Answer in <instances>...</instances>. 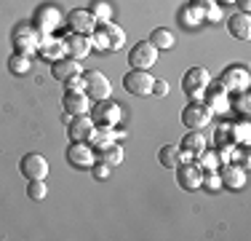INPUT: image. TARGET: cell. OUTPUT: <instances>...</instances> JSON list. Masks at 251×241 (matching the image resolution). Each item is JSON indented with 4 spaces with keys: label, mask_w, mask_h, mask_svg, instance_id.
<instances>
[{
    "label": "cell",
    "mask_w": 251,
    "mask_h": 241,
    "mask_svg": "<svg viewBox=\"0 0 251 241\" xmlns=\"http://www.w3.org/2000/svg\"><path fill=\"white\" fill-rule=\"evenodd\" d=\"M187 158H190V155H184L176 145H163L160 153H158V161H160V166H163V169H176L182 161H187Z\"/></svg>",
    "instance_id": "603a6c76"
},
{
    "label": "cell",
    "mask_w": 251,
    "mask_h": 241,
    "mask_svg": "<svg viewBox=\"0 0 251 241\" xmlns=\"http://www.w3.org/2000/svg\"><path fill=\"white\" fill-rule=\"evenodd\" d=\"M35 22H38V27H35L38 32L51 35L64 19H62V11H59L56 5H40L38 14H35Z\"/></svg>",
    "instance_id": "9a60e30c"
},
{
    "label": "cell",
    "mask_w": 251,
    "mask_h": 241,
    "mask_svg": "<svg viewBox=\"0 0 251 241\" xmlns=\"http://www.w3.org/2000/svg\"><path fill=\"white\" fill-rule=\"evenodd\" d=\"M91 172H94V177H97V180H107V177H110V174H112V166L97 158V161H94V164H91Z\"/></svg>",
    "instance_id": "d6a6232c"
},
{
    "label": "cell",
    "mask_w": 251,
    "mask_h": 241,
    "mask_svg": "<svg viewBox=\"0 0 251 241\" xmlns=\"http://www.w3.org/2000/svg\"><path fill=\"white\" fill-rule=\"evenodd\" d=\"M75 75H83V67H80L77 59L59 57L56 62H51V78H53V81L64 83V81H70V78H75Z\"/></svg>",
    "instance_id": "e0dca14e"
},
{
    "label": "cell",
    "mask_w": 251,
    "mask_h": 241,
    "mask_svg": "<svg viewBox=\"0 0 251 241\" xmlns=\"http://www.w3.org/2000/svg\"><path fill=\"white\" fill-rule=\"evenodd\" d=\"M208 83H211V75H208L206 67H190L182 75V91L187 96H193V99H201Z\"/></svg>",
    "instance_id": "277c9868"
},
{
    "label": "cell",
    "mask_w": 251,
    "mask_h": 241,
    "mask_svg": "<svg viewBox=\"0 0 251 241\" xmlns=\"http://www.w3.org/2000/svg\"><path fill=\"white\" fill-rule=\"evenodd\" d=\"M123 137V131H115V126H101V129L94 131V137H91V148L94 150H99V148H107V145H112L115 140H121Z\"/></svg>",
    "instance_id": "cb8c5ba5"
},
{
    "label": "cell",
    "mask_w": 251,
    "mask_h": 241,
    "mask_svg": "<svg viewBox=\"0 0 251 241\" xmlns=\"http://www.w3.org/2000/svg\"><path fill=\"white\" fill-rule=\"evenodd\" d=\"M227 30H230L232 38L249 40L251 38V19H249V14H235L232 19H227Z\"/></svg>",
    "instance_id": "7402d4cb"
},
{
    "label": "cell",
    "mask_w": 251,
    "mask_h": 241,
    "mask_svg": "<svg viewBox=\"0 0 251 241\" xmlns=\"http://www.w3.org/2000/svg\"><path fill=\"white\" fill-rule=\"evenodd\" d=\"M227 94H230L227 89L217 86L211 94H208V105H206V107H208L211 113H225L227 107H230V99H227Z\"/></svg>",
    "instance_id": "484cf974"
},
{
    "label": "cell",
    "mask_w": 251,
    "mask_h": 241,
    "mask_svg": "<svg viewBox=\"0 0 251 241\" xmlns=\"http://www.w3.org/2000/svg\"><path fill=\"white\" fill-rule=\"evenodd\" d=\"M201 185H203V188H206L208 193H217L219 188H222V180H219V172H208V174L203 172V182H201Z\"/></svg>",
    "instance_id": "1f68e13d"
},
{
    "label": "cell",
    "mask_w": 251,
    "mask_h": 241,
    "mask_svg": "<svg viewBox=\"0 0 251 241\" xmlns=\"http://www.w3.org/2000/svg\"><path fill=\"white\" fill-rule=\"evenodd\" d=\"M67 24H70V30L73 32H80V35H91L94 30H97V19H94V14L91 11H86V8H73L67 14Z\"/></svg>",
    "instance_id": "2e32d148"
},
{
    "label": "cell",
    "mask_w": 251,
    "mask_h": 241,
    "mask_svg": "<svg viewBox=\"0 0 251 241\" xmlns=\"http://www.w3.org/2000/svg\"><path fill=\"white\" fill-rule=\"evenodd\" d=\"M64 86H67V91H83L86 83H83V75H75V78H70V81H64Z\"/></svg>",
    "instance_id": "e575fe53"
},
{
    "label": "cell",
    "mask_w": 251,
    "mask_h": 241,
    "mask_svg": "<svg viewBox=\"0 0 251 241\" xmlns=\"http://www.w3.org/2000/svg\"><path fill=\"white\" fill-rule=\"evenodd\" d=\"M8 70L14 72V75H27L29 70H32V57H27V54H11L8 59Z\"/></svg>",
    "instance_id": "83f0119b"
},
{
    "label": "cell",
    "mask_w": 251,
    "mask_h": 241,
    "mask_svg": "<svg viewBox=\"0 0 251 241\" xmlns=\"http://www.w3.org/2000/svg\"><path fill=\"white\" fill-rule=\"evenodd\" d=\"M222 3H235V0H222Z\"/></svg>",
    "instance_id": "f35d334b"
},
{
    "label": "cell",
    "mask_w": 251,
    "mask_h": 241,
    "mask_svg": "<svg viewBox=\"0 0 251 241\" xmlns=\"http://www.w3.org/2000/svg\"><path fill=\"white\" fill-rule=\"evenodd\" d=\"M83 83H86V96L91 102H101V99H110V94H112V86H110V78L104 75V72H99V70H88V72H83Z\"/></svg>",
    "instance_id": "7a4b0ae2"
},
{
    "label": "cell",
    "mask_w": 251,
    "mask_h": 241,
    "mask_svg": "<svg viewBox=\"0 0 251 241\" xmlns=\"http://www.w3.org/2000/svg\"><path fill=\"white\" fill-rule=\"evenodd\" d=\"M201 22H206V19H203V14L195 8L193 3H190L187 8L182 11V24H184V27H195V24H201Z\"/></svg>",
    "instance_id": "4dcf8cb0"
},
{
    "label": "cell",
    "mask_w": 251,
    "mask_h": 241,
    "mask_svg": "<svg viewBox=\"0 0 251 241\" xmlns=\"http://www.w3.org/2000/svg\"><path fill=\"white\" fill-rule=\"evenodd\" d=\"M19 172H22V177H27V180H46L49 177V161L40 153H27V155H22V161H19Z\"/></svg>",
    "instance_id": "8fae6325"
},
{
    "label": "cell",
    "mask_w": 251,
    "mask_h": 241,
    "mask_svg": "<svg viewBox=\"0 0 251 241\" xmlns=\"http://www.w3.org/2000/svg\"><path fill=\"white\" fill-rule=\"evenodd\" d=\"M62 107L67 116H83V113H91V99L86 96V91H67Z\"/></svg>",
    "instance_id": "ac0fdd59"
},
{
    "label": "cell",
    "mask_w": 251,
    "mask_h": 241,
    "mask_svg": "<svg viewBox=\"0 0 251 241\" xmlns=\"http://www.w3.org/2000/svg\"><path fill=\"white\" fill-rule=\"evenodd\" d=\"M128 64L134 70H150L152 64H158V48H155L150 40L134 43L128 51Z\"/></svg>",
    "instance_id": "5b68a950"
},
{
    "label": "cell",
    "mask_w": 251,
    "mask_h": 241,
    "mask_svg": "<svg viewBox=\"0 0 251 241\" xmlns=\"http://www.w3.org/2000/svg\"><path fill=\"white\" fill-rule=\"evenodd\" d=\"M91 46L97 51H104V54H115L126 46V32L118 27L115 22H99L97 30L91 32Z\"/></svg>",
    "instance_id": "6da1fadb"
},
{
    "label": "cell",
    "mask_w": 251,
    "mask_h": 241,
    "mask_svg": "<svg viewBox=\"0 0 251 241\" xmlns=\"http://www.w3.org/2000/svg\"><path fill=\"white\" fill-rule=\"evenodd\" d=\"M179 150H182L184 155H190V158H198L203 150H206V137H203L201 131H190V134H184Z\"/></svg>",
    "instance_id": "44dd1931"
},
{
    "label": "cell",
    "mask_w": 251,
    "mask_h": 241,
    "mask_svg": "<svg viewBox=\"0 0 251 241\" xmlns=\"http://www.w3.org/2000/svg\"><path fill=\"white\" fill-rule=\"evenodd\" d=\"M94 161H97V153L88 142H73L67 148V164L73 169H91Z\"/></svg>",
    "instance_id": "5bb4252c"
},
{
    "label": "cell",
    "mask_w": 251,
    "mask_h": 241,
    "mask_svg": "<svg viewBox=\"0 0 251 241\" xmlns=\"http://www.w3.org/2000/svg\"><path fill=\"white\" fill-rule=\"evenodd\" d=\"M232 129V140H241V142H249V123H241V126H230Z\"/></svg>",
    "instance_id": "836d02e7"
},
{
    "label": "cell",
    "mask_w": 251,
    "mask_h": 241,
    "mask_svg": "<svg viewBox=\"0 0 251 241\" xmlns=\"http://www.w3.org/2000/svg\"><path fill=\"white\" fill-rule=\"evenodd\" d=\"M27 196L32 198V201H43V198L49 196L46 180H29V185H27Z\"/></svg>",
    "instance_id": "f546056e"
},
{
    "label": "cell",
    "mask_w": 251,
    "mask_h": 241,
    "mask_svg": "<svg viewBox=\"0 0 251 241\" xmlns=\"http://www.w3.org/2000/svg\"><path fill=\"white\" fill-rule=\"evenodd\" d=\"M91 113H94V123L99 126H118L123 118V107L118 102H110V99H101L97 105H91Z\"/></svg>",
    "instance_id": "ba28073f"
},
{
    "label": "cell",
    "mask_w": 251,
    "mask_h": 241,
    "mask_svg": "<svg viewBox=\"0 0 251 241\" xmlns=\"http://www.w3.org/2000/svg\"><path fill=\"white\" fill-rule=\"evenodd\" d=\"M211 118H214V113L208 110L206 105H201V102H190V105L182 110V123L187 126L190 131L206 129V126L211 123Z\"/></svg>",
    "instance_id": "8992f818"
},
{
    "label": "cell",
    "mask_w": 251,
    "mask_h": 241,
    "mask_svg": "<svg viewBox=\"0 0 251 241\" xmlns=\"http://www.w3.org/2000/svg\"><path fill=\"white\" fill-rule=\"evenodd\" d=\"M88 11L94 14V19H97V22H110L112 19V8H110V3H107V0H94Z\"/></svg>",
    "instance_id": "f1b7e54d"
},
{
    "label": "cell",
    "mask_w": 251,
    "mask_h": 241,
    "mask_svg": "<svg viewBox=\"0 0 251 241\" xmlns=\"http://www.w3.org/2000/svg\"><path fill=\"white\" fill-rule=\"evenodd\" d=\"M94 131H97V123H94V118L88 116V113H83V116H73L67 123V137L70 142H91Z\"/></svg>",
    "instance_id": "9c48e42d"
},
{
    "label": "cell",
    "mask_w": 251,
    "mask_h": 241,
    "mask_svg": "<svg viewBox=\"0 0 251 241\" xmlns=\"http://www.w3.org/2000/svg\"><path fill=\"white\" fill-rule=\"evenodd\" d=\"M152 94H155V96H166V94H169V83H166V81H155Z\"/></svg>",
    "instance_id": "8d00e7d4"
},
{
    "label": "cell",
    "mask_w": 251,
    "mask_h": 241,
    "mask_svg": "<svg viewBox=\"0 0 251 241\" xmlns=\"http://www.w3.org/2000/svg\"><path fill=\"white\" fill-rule=\"evenodd\" d=\"M251 75L243 64H230L222 75H219V86L227 89V91H249Z\"/></svg>",
    "instance_id": "52a82bcc"
},
{
    "label": "cell",
    "mask_w": 251,
    "mask_h": 241,
    "mask_svg": "<svg viewBox=\"0 0 251 241\" xmlns=\"http://www.w3.org/2000/svg\"><path fill=\"white\" fill-rule=\"evenodd\" d=\"M155 86V78L150 75V70H128L123 75V89L134 96H150Z\"/></svg>",
    "instance_id": "3957f363"
},
{
    "label": "cell",
    "mask_w": 251,
    "mask_h": 241,
    "mask_svg": "<svg viewBox=\"0 0 251 241\" xmlns=\"http://www.w3.org/2000/svg\"><path fill=\"white\" fill-rule=\"evenodd\" d=\"M38 43H40V32L29 24H22V27L14 30V51L16 54H27L32 57L38 51Z\"/></svg>",
    "instance_id": "30bf717a"
},
{
    "label": "cell",
    "mask_w": 251,
    "mask_h": 241,
    "mask_svg": "<svg viewBox=\"0 0 251 241\" xmlns=\"http://www.w3.org/2000/svg\"><path fill=\"white\" fill-rule=\"evenodd\" d=\"M219 180H222V188H230V190H241L246 185V172L241 166H222L219 169Z\"/></svg>",
    "instance_id": "ffe728a7"
},
{
    "label": "cell",
    "mask_w": 251,
    "mask_h": 241,
    "mask_svg": "<svg viewBox=\"0 0 251 241\" xmlns=\"http://www.w3.org/2000/svg\"><path fill=\"white\" fill-rule=\"evenodd\" d=\"M97 153V158L99 161H104V164H110V166H118L123 161V150H121V145H107V148H99V150H94Z\"/></svg>",
    "instance_id": "4316f807"
},
{
    "label": "cell",
    "mask_w": 251,
    "mask_h": 241,
    "mask_svg": "<svg viewBox=\"0 0 251 241\" xmlns=\"http://www.w3.org/2000/svg\"><path fill=\"white\" fill-rule=\"evenodd\" d=\"M38 54L43 59H49V62H56L59 57H64L62 38H53V32L51 35H43V38H40V43H38Z\"/></svg>",
    "instance_id": "d6986e66"
},
{
    "label": "cell",
    "mask_w": 251,
    "mask_h": 241,
    "mask_svg": "<svg viewBox=\"0 0 251 241\" xmlns=\"http://www.w3.org/2000/svg\"><path fill=\"white\" fill-rule=\"evenodd\" d=\"M235 107H238V110L243 113V116H249V91H238Z\"/></svg>",
    "instance_id": "d590c367"
},
{
    "label": "cell",
    "mask_w": 251,
    "mask_h": 241,
    "mask_svg": "<svg viewBox=\"0 0 251 241\" xmlns=\"http://www.w3.org/2000/svg\"><path fill=\"white\" fill-rule=\"evenodd\" d=\"M176 182H179V188L182 190H198L201 188V182H203V169L198 161H193V164H179L176 169Z\"/></svg>",
    "instance_id": "4fadbf2b"
},
{
    "label": "cell",
    "mask_w": 251,
    "mask_h": 241,
    "mask_svg": "<svg viewBox=\"0 0 251 241\" xmlns=\"http://www.w3.org/2000/svg\"><path fill=\"white\" fill-rule=\"evenodd\" d=\"M150 43L158 48V51H166V48H174L176 46V38H174L171 30L158 27V30H152V32H150Z\"/></svg>",
    "instance_id": "d4e9b609"
},
{
    "label": "cell",
    "mask_w": 251,
    "mask_h": 241,
    "mask_svg": "<svg viewBox=\"0 0 251 241\" xmlns=\"http://www.w3.org/2000/svg\"><path fill=\"white\" fill-rule=\"evenodd\" d=\"M62 43H64V57H70V59H86L88 54H91V35H80V32H70V35H64L62 38Z\"/></svg>",
    "instance_id": "7c38bea8"
},
{
    "label": "cell",
    "mask_w": 251,
    "mask_h": 241,
    "mask_svg": "<svg viewBox=\"0 0 251 241\" xmlns=\"http://www.w3.org/2000/svg\"><path fill=\"white\" fill-rule=\"evenodd\" d=\"M238 5H241V14H249L251 11V0H235Z\"/></svg>",
    "instance_id": "74e56055"
}]
</instances>
